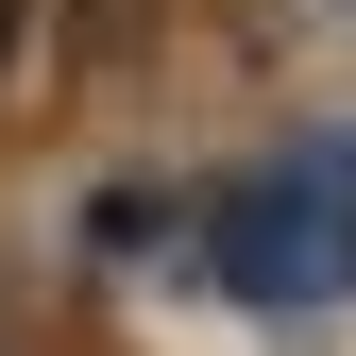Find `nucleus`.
Instances as JSON below:
<instances>
[{
  "label": "nucleus",
  "instance_id": "1",
  "mask_svg": "<svg viewBox=\"0 0 356 356\" xmlns=\"http://www.w3.org/2000/svg\"><path fill=\"white\" fill-rule=\"evenodd\" d=\"M220 272L238 289H339L356 272V170H289V187H254L238 220H220Z\"/></svg>",
  "mask_w": 356,
  "mask_h": 356
},
{
  "label": "nucleus",
  "instance_id": "2",
  "mask_svg": "<svg viewBox=\"0 0 356 356\" xmlns=\"http://www.w3.org/2000/svg\"><path fill=\"white\" fill-rule=\"evenodd\" d=\"M17 51H34V0H0V85H17Z\"/></svg>",
  "mask_w": 356,
  "mask_h": 356
}]
</instances>
